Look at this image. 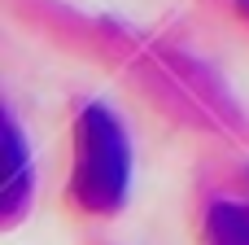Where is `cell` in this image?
Here are the masks:
<instances>
[{"label": "cell", "mask_w": 249, "mask_h": 245, "mask_svg": "<svg viewBox=\"0 0 249 245\" xmlns=\"http://www.w3.org/2000/svg\"><path fill=\"white\" fill-rule=\"evenodd\" d=\"M206 245H249V206H214L206 219Z\"/></svg>", "instance_id": "cell-2"}, {"label": "cell", "mask_w": 249, "mask_h": 245, "mask_svg": "<svg viewBox=\"0 0 249 245\" xmlns=\"http://www.w3.org/2000/svg\"><path fill=\"white\" fill-rule=\"evenodd\" d=\"M127 188V145L118 123L105 110H88L79 123V162H74V197L88 210H114Z\"/></svg>", "instance_id": "cell-1"}]
</instances>
